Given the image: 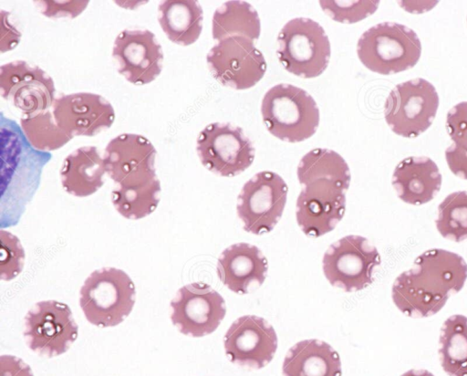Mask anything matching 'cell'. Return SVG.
Listing matches in <instances>:
<instances>
[{"mask_svg": "<svg viewBox=\"0 0 467 376\" xmlns=\"http://www.w3.org/2000/svg\"><path fill=\"white\" fill-rule=\"evenodd\" d=\"M213 76L223 85L234 89L254 86L266 71L262 52L249 38L230 37L218 41L206 57Z\"/></svg>", "mask_w": 467, "mask_h": 376, "instance_id": "8fae6325", "label": "cell"}, {"mask_svg": "<svg viewBox=\"0 0 467 376\" xmlns=\"http://www.w3.org/2000/svg\"><path fill=\"white\" fill-rule=\"evenodd\" d=\"M53 78L37 66L16 60L0 67V93L14 107L29 116L45 111L55 100Z\"/></svg>", "mask_w": 467, "mask_h": 376, "instance_id": "7c38bea8", "label": "cell"}, {"mask_svg": "<svg viewBox=\"0 0 467 376\" xmlns=\"http://www.w3.org/2000/svg\"><path fill=\"white\" fill-rule=\"evenodd\" d=\"M267 272V260L255 245L238 243L221 254L217 263L220 280L234 293L246 294L251 284L262 285Z\"/></svg>", "mask_w": 467, "mask_h": 376, "instance_id": "d6986e66", "label": "cell"}, {"mask_svg": "<svg viewBox=\"0 0 467 376\" xmlns=\"http://www.w3.org/2000/svg\"><path fill=\"white\" fill-rule=\"evenodd\" d=\"M1 376H34L30 367L12 355L0 357Z\"/></svg>", "mask_w": 467, "mask_h": 376, "instance_id": "836d02e7", "label": "cell"}, {"mask_svg": "<svg viewBox=\"0 0 467 376\" xmlns=\"http://www.w3.org/2000/svg\"><path fill=\"white\" fill-rule=\"evenodd\" d=\"M1 234V278L11 280L22 270L25 253L18 238L5 230Z\"/></svg>", "mask_w": 467, "mask_h": 376, "instance_id": "1f68e13d", "label": "cell"}, {"mask_svg": "<svg viewBox=\"0 0 467 376\" xmlns=\"http://www.w3.org/2000/svg\"><path fill=\"white\" fill-rule=\"evenodd\" d=\"M297 178L304 185L321 179L332 181L347 191L350 183V171L337 152L317 148L303 156L297 166Z\"/></svg>", "mask_w": 467, "mask_h": 376, "instance_id": "4316f807", "label": "cell"}, {"mask_svg": "<svg viewBox=\"0 0 467 376\" xmlns=\"http://www.w3.org/2000/svg\"><path fill=\"white\" fill-rule=\"evenodd\" d=\"M112 56L119 73L135 85L150 83L162 69L161 46L148 29L121 31L115 38Z\"/></svg>", "mask_w": 467, "mask_h": 376, "instance_id": "5bb4252c", "label": "cell"}, {"mask_svg": "<svg viewBox=\"0 0 467 376\" xmlns=\"http://www.w3.org/2000/svg\"><path fill=\"white\" fill-rule=\"evenodd\" d=\"M20 125L28 143L39 151L57 150L72 139L57 124L49 110L22 116Z\"/></svg>", "mask_w": 467, "mask_h": 376, "instance_id": "83f0119b", "label": "cell"}, {"mask_svg": "<svg viewBox=\"0 0 467 376\" xmlns=\"http://www.w3.org/2000/svg\"><path fill=\"white\" fill-rule=\"evenodd\" d=\"M52 113L57 124L71 138L94 136L109 128L115 120L112 105L102 96L89 92L56 98Z\"/></svg>", "mask_w": 467, "mask_h": 376, "instance_id": "e0dca14e", "label": "cell"}, {"mask_svg": "<svg viewBox=\"0 0 467 376\" xmlns=\"http://www.w3.org/2000/svg\"><path fill=\"white\" fill-rule=\"evenodd\" d=\"M357 53L369 70L391 75L413 68L421 54V44L415 31L394 22L377 24L359 37Z\"/></svg>", "mask_w": 467, "mask_h": 376, "instance_id": "3957f363", "label": "cell"}, {"mask_svg": "<svg viewBox=\"0 0 467 376\" xmlns=\"http://www.w3.org/2000/svg\"><path fill=\"white\" fill-rule=\"evenodd\" d=\"M345 190L332 181L317 180L304 186L296 200V221L308 236L332 231L345 213Z\"/></svg>", "mask_w": 467, "mask_h": 376, "instance_id": "9a60e30c", "label": "cell"}, {"mask_svg": "<svg viewBox=\"0 0 467 376\" xmlns=\"http://www.w3.org/2000/svg\"><path fill=\"white\" fill-rule=\"evenodd\" d=\"M439 357L449 376H467V317L452 315L441 328Z\"/></svg>", "mask_w": 467, "mask_h": 376, "instance_id": "484cf974", "label": "cell"}, {"mask_svg": "<svg viewBox=\"0 0 467 376\" xmlns=\"http://www.w3.org/2000/svg\"><path fill=\"white\" fill-rule=\"evenodd\" d=\"M467 263L458 254L441 248L420 254L409 270L395 279L391 295L396 307L411 318L438 313L451 295L463 287Z\"/></svg>", "mask_w": 467, "mask_h": 376, "instance_id": "6da1fadb", "label": "cell"}, {"mask_svg": "<svg viewBox=\"0 0 467 376\" xmlns=\"http://www.w3.org/2000/svg\"><path fill=\"white\" fill-rule=\"evenodd\" d=\"M392 185L404 203L420 205L431 201L441 186V174L428 157H407L398 163Z\"/></svg>", "mask_w": 467, "mask_h": 376, "instance_id": "ffe728a7", "label": "cell"}, {"mask_svg": "<svg viewBox=\"0 0 467 376\" xmlns=\"http://www.w3.org/2000/svg\"><path fill=\"white\" fill-rule=\"evenodd\" d=\"M261 32L256 10L247 2L228 1L213 16V37L221 41L230 37H244L255 41Z\"/></svg>", "mask_w": 467, "mask_h": 376, "instance_id": "d4e9b609", "label": "cell"}, {"mask_svg": "<svg viewBox=\"0 0 467 376\" xmlns=\"http://www.w3.org/2000/svg\"><path fill=\"white\" fill-rule=\"evenodd\" d=\"M321 8L337 22L352 24L372 15L379 1H320Z\"/></svg>", "mask_w": 467, "mask_h": 376, "instance_id": "4dcf8cb0", "label": "cell"}, {"mask_svg": "<svg viewBox=\"0 0 467 376\" xmlns=\"http://www.w3.org/2000/svg\"><path fill=\"white\" fill-rule=\"evenodd\" d=\"M172 323L184 334L202 337L213 332L223 319V297L209 285L192 283L181 287L171 302Z\"/></svg>", "mask_w": 467, "mask_h": 376, "instance_id": "4fadbf2b", "label": "cell"}, {"mask_svg": "<svg viewBox=\"0 0 467 376\" xmlns=\"http://www.w3.org/2000/svg\"><path fill=\"white\" fill-rule=\"evenodd\" d=\"M379 264L378 249L359 235L339 239L328 247L323 257L327 279L348 292L369 286L373 282L374 268Z\"/></svg>", "mask_w": 467, "mask_h": 376, "instance_id": "52a82bcc", "label": "cell"}, {"mask_svg": "<svg viewBox=\"0 0 467 376\" xmlns=\"http://www.w3.org/2000/svg\"><path fill=\"white\" fill-rule=\"evenodd\" d=\"M78 330L69 307L56 300L36 303L25 318L26 343L43 356L55 357L66 352L77 339Z\"/></svg>", "mask_w": 467, "mask_h": 376, "instance_id": "30bf717a", "label": "cell"}, {"mask_svg": "<svg viewBox=\"0 0 467 376\" xmlns=\"http://www.w3.org/2000/svg\"><path fill=\"white\" fill-rule=\"evenodd\" d=\"M111 193L116 210L125 218L140 219L151 214L160 202L161 183L155 172L130 175Z\"/></svg>", "mask_w": 467, "mask_h": 376, "instance_id": "7402d4cb", "label": "cell"}, {"mask_svg": "<svg viewBox=\"0 0 467 376\" xmlns=\"http://www.w3.org/2000/svg\"><path fill=\"white\" fill-rule=\"evenodd\" d=\"M338 353L327 343L306 339L294 345L283 363L284 376H341Z\"/></svg>", "mask_w": 467, "mask_h": 376, "instance_id": "603a6c76", "label": "cell"}, {"mask_svg": "<svg viewBox=\"0 0 467 376\" xmlns=\"http://www.w3.org/2000/svg\"><path fill=\"white\" fill-rule=\"evenodd\" d=\"M279 61L289 72L310 78L321 75L330 58V43L323 27L310 18L288 21L277 37Z\"/></svg>", "mask_w": 467, "mask_h": 376, "instance_id": "5b68a950", "label": "cell"}, {"mask_svg": "<svg viewBox=\"0 0 467 376\" xmlns=\"http://www.w3.org/2000/svg\"><path fill=\"white\" fill-rule=\"evenodd\" d=\"M156 150L144 136L123 133L107 144L103 156L106 173L119 183L125 178L155 172Z\"/></svg>", "mask_w": 467, "mask_h": 376, "instance_id": "ac0fdd59", "label": "cell"}, {"mask_svg": "<svg viewBox=\"0 0 467 376\" xmlns=\"http://www.w3.org/2000/svg\"><path fill=\"white\" fill-rule=\"evenodd\" d=\"M439 107L434 86L418 78L398 84L384 105V118L391 131L405 138H415L431 125Z\"/></svg>", "mask_w": 467, "mask_h": 376, "instance_id": "8992f818", "label": "cell"}, {"mask_svg": "<svg viewBox=\"0 0 467 376\" xmlns=\"http://www.w3.org/2000/svg\"><path fill=\"white\" fill-rule=\"evenodd\" d=\"M135 285L123 270L104 267L92 272L81 289L79 304L88 321L107 328L121 323L135 304Z\"/></svg>", "mask_w": 467, "mask_h": 376, "instance_id": "277c9868", "label": "cell"}, {"mask_svg": "<svg viewBox=\"0 0 467 376\" xmlns=\"http://www.w3.org/2000/svg\"><path fill=\"white\" fill-rule=\"evenodd\" d=\"M103 158L97 147L84 146L68 154L60 170L64 190L78 197L96 193L104 184Z\"/></svg>", "mask_w": 467, "mask_h": 376, "instance_id": "44dd1931", "label": "cell"}, {"mask_svg": "<svg viewBox=\"0 0 467 376\" xmlns=\"http://www.w3.org/2000/svg\"><path fill=\"white\" fill-rule=\"evenodd\" d=\"M436 227L449 240L467 239V191L451 193L439 204Z\"/></svg>", "mask_w": 467, "mask_h": 376, "instance_id": "f546056e", "label": "cell"}, {"mask_svg": "<svg viewBox=\"0 0 467 376\" xmlns=\"http://www.w3.org/2000/svg\"><path fill=\"white\" fill-rule=\"evenodd\" d=\"M196 151L205 168L224 177L245 171L255 154L253 142L240 127L220 122L211 123L200 132Z\"/></svg>", "mask_w": 467, "mask_h": 376, "instance_id": "ba28073f", "label": "cell"}, {"mask_svg": "<svg viewBox=\"0 0 467 376\" xmlns=\"http://www.w3.org/2000/svg\"><path fill=\"white\" fill-rule=\"evenodd\" d=\"M287 192L283 178L270 171L260 172L248 180L236 207L244 230L254 235L272 231L282 216Z\"/></svg>", "mask_w": 467, "mask_h": 376, "instance_id": "9c48e42d", "label": "cell"}, {"mask_svg": "<svg viewBox=\"0 0 467 376\" xmlns=\"http://www.w3.org/2000/svg\"><path fill=\"white\" fill-rule=\"evenodd\" d=\"M277 349L274 328L263 318L243 316L224 335V350L230 360L240 366L261 369L267 365Z\"/></svg>", "mask_w": 467, "mask_h": 376, "instance_id": "2e32d148", "label": "cell"}, {"mask_svg": "<svg viewBox=\"0 0 467 376\" xmlns=\"http://www.w3.org/2000/svg\"><path fill=\"white\" fill-rule=\"evenodd\" d=\"M400 376H434L431 372L427 370H410Z\"/></svg>", "mask_w": 467, "mask_h": 376, "instance_id": "d590c367", "label": "cell"}, {"mask_svg": "<svg viewBox=\"0 0 467 376\" xmlns=\"http://www.w3.org/2000/svg\"><path fill=\"white\" fill-rule=\"evenodd\" d=\"M261 113L268 131L288 142L313 136L319 124V110L306 90L291 84H277L265 94Z\"/></svg>", "mask_w": 467, "mask_h": 376, "instance_id": "7a4b0ae2", "label": "cell"}, {"mask_svg": "<svg viewBox=\"0 0 467 376\" xmlns=\"http://www.w3.org/2000/svg\"><path fill=\"white\" fill-rule=\"evenodd\" d=\"M41 13L48 17H76L87 7L88 1H41Z\"/></svg>", "mask_w": 467, "mask_h": 376, "instance_id": "d6a6232c", "label": "cell"}, {"mask_svg": "<svg viewBox=\"0 0 467 376\" xmlns=\"http://www.w3.org/2000/svg\"><path fill=\"white\" fill-rule=\"evenodd\" d=\"M6 12L1 11L2 42L1 52L8 51L16 47L21 34L5 18Z\"/></svg>", "mask_w": 467, "mask_h": 376, "instance_id": "e575fe53", "label": "cell"}, {"mask_svg": "<svg viewBox=\"0 0 467 376\" xmlns=\"http://www.w3.org/2000/svg\"><path fill=\"white\" fill-rule=\"evenodd\" d=\"M202 8L194 0H166L158 7V21L167 37L181 46L193 44L202 29Z\"/></svg>", "mask_w": 467, "mask_h": 376, "instance_id": "cb8c5ba5", "label": "cell"}, {"mask_svg": "<svg viewBox=\"0 0 467 376\" xmlns=\"http://www.w3.org/2000/svg\"><path fill=\"white\" fill-rule=\"evenodd\" d=\"M446 129L452 144L445 151L451 172L467 180V101L453 106L447 113Z\"/></svg>", "mask_w": 467, "mask_h": 376, "instance_id": "f1b7e54d", "label": "cell"}]
</instances>
